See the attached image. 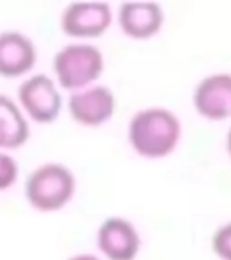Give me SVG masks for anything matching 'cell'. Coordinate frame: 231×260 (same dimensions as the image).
<instances>
[{"mask_svg": "<svg viewBox=\"0 0 231 260\" xmlns=\"http://www.w3.org/2000/svg\"><path fill=\"white\" fill-rule=\"evenodd\" d=\"M183 139V119L164 105L134 110L126 121V141L145 159H164L177 150Z\"/></svg>", "mask_w": 231, "mask_h": 260, "instance_id": "cell-1", "label": "cell"}, {"mask_svg": "<svg viewBox=\"0 0 231 260\" xmlns=\"http://www.w3.org/2000/svg\"><path fill=\"white\" fill-rule=\"evenodd\" d=\"M78 179L61 161H44L32 168L24 181V197L38 211H58L74 199Z\"/></svg>", "mask_w": 231, "mask_h": 260, "instance_id": "cell-2", "label": "cell"}, {"mask_svg": "<svg viewBox=\"0 0 231 260\" xmlns=\"http://www.w3.org/2000/svg\"><path fill=\"white\" fill-rule=\"evenodd\" d=\"M51 71L61 90L73 92L100 81L105 71V53L94 42L71 40L54 51Z\"/></svg>", "mask_w": 231, "mask_h": 260, "instance_id": "cell-3", "label": "cell"}, {"mask_svg": "<svg viewBox=\"0 0 231 260\" xmlns=\"http://www.w3.org/2000/svg\"><path fill=\"white\" fill-rule=\"evenodd\" d=\"M16 102L29 121L53 123L65 109V96L53 74L31 73L16 87Z\"/></svg>", "mask_w": 231, "mask_h": 260, "instance_id": "cell-4", "label": "cell"}, {"mask_svg": "<svg viewBox=\"0 0 231 260\" xmlns=\"http://www.w3.org/2000/svg\"><path fill=\"white\" fill-rule=\"evenodd\" d=\"M116 22V11L105 0H73L65 4L58 16L63 35L73 40L92 42Z\"/></svg>", "mask_w": 231, "mask_h": 260, "instance_id": "cell-5", "label": "cell"}, {"mask_svg": "<svg viewBox=\"0 0 231 260\" xmlns=\"http://www.w3.org/2000/svg\"><path fill=\"white\" fill-rule=\"evenodd\" d=\"M65 109L69 116L83 126H100L112 119L118 110V96L107 83L97 81L69 92L65 98Z\"/></svg>", "mask_w": 231, "mask_h": 260, "instance_id": "cell-6", "label": "cell"}, {"mask_svg": "<svg viewBox=\"0 0 231 260\" xmlns=\"http://www.w3.org/2000/svg\"><path fill=\"white\" fill-rule=\"evenodd\" d=\"M96 248L105 260H136L141 253L139 228L125 215H109L96 228Z\"/></svg>", "mask_w": 231, "mask_h": 260, "instance_id": "cell-7", "label": "cell"}, {"mask_svg": "<svg viewBox=\"0 0 231 260\" xmlns=\"http://www.w3.org/2000/svg\"><path fill=\"white\" fill-rule=\"evenodd\" d=\"M191 105L208 121L231 119V71L204 74L191 90Z\"/></svg>", "mask_w": 231, "mask_h": 260, "instance_id": "cell-8", "label": "cell"}, {"mask_svg": "<svg viewBox=\"0 0 231 260\" xmlns=\"http://www.w3.org/2000/svg\"><path fill=\"white\" fill-rule=\"evenodd\" d=\"M116 22L125 37L148 40L162 31L167 13L157 0H125L116 9Z\"/></svg>", "mask_w": 231, "mask_h": 260, "instance_id": "cell-9", "label": "cell"}, {"mask_svg": "<svg viewBox=\"0 0 231 260\" xmlns=\"http://www.w3.org/2000/svg\"><path fill=\"white\" fill-rule=\"evenodd\" d=\"M38 60L37 44L22 29H0V76L25 78Z\"/></svg>", "mask_w": 231, "mask_h": 260, "instance_id": "cell-10", "label": "cell"}, {"mask_svg": "<svg viewBox=\"0 0 231 260\" xmlns=\"http://www.w3.org/2000/svg\"><path fill=\"white\" fill-rule=\"evenodd\" d=\"M31 138V121L15 98L0 92V150L13 152Z\"/></svg>", "mask_w": 231, "mask_h": 260, "instance_id": "cell-11", "label": "cell"}, {"mask_svg": "<svg viewBox=\"0 0 231 260\" xmlns=\"http://www.w3.org/2000/svg\"><path fill=\"white\" fill-rule=\"evenodd\" d=\"M210 246L219 260H231V219L213 230Z\"/></svg>", "mask_w": 231, "mask_h": 260, "instance_id": "cell-12", "label": "cell"}, {"mask_svg": "<svg viewBox=\"0 0 231 260\" xmlns=\"http://www.w3.org/2000/svg\"><path fill=\"white\" fill-rule=\"evenodd\" d=\"M20 175V162L13 152L0 150V191H6L16 183Z\"/></svg>", "mask_w": 231, "mask_h": 260, "instance_id": "cell-13", "label": "cell"}, {"mask_svg": "<svg viewBox=\"0 0 231 260\" xmlns=\"http://www.w3.org/2000/svg\"><path fill=\"white\" fill-rule=\"evenodd\" d=\"M65 260H105L100 253H92V251H78L69 255Z\"/></svg>", "mask_w": 231, "mask_h": 260, "instance_id": "cell-14", "label": "cell"}, {"mask_svg": "<svg viewBox=\"0 0 231 260\" xmlns=\"http://www.w3.org/2000/svg\"><path fill=\"white\" fill-rule=\"evenodd\" d=\"M224 146H226V152H227V155H229V159H231V125H229V128H227V132H226V138H224Z\"/></svg>", "mask_w": 231, "mask_h": 260, "instance_id": "cell-15", "label": "cell"}]
</instances>
